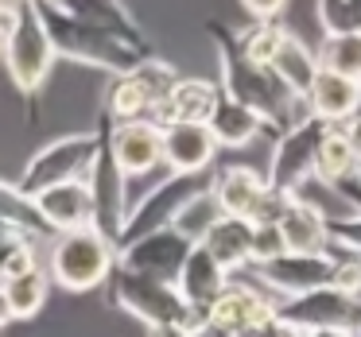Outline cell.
Returning <instances> with one entry per match:
<instances>
[{
	"label": "cell",
	"instance_id": "6da1fadb",
	"mask_svg": "<svg viewBox=\"0 0 361 337\" xmlns=\"http://www.w3.org/2000/svg\"><path fill=\"white\" fill-rule=\"evenodd\" d=\"M214 51H218V86L229 101L245 105L249 113H257L264 120L268 132L280 136L283 128H291L295 120H288V97L276 86V78L260 66H252L237 47V27L229 24H210Z\"/></svg>",
	"mask_w": 361,
	"mask_h": 337
},
{
	"label": "cell",
	"instance_id": "7a4b0ae2",
	"mask_svg": "<svg viewBox=\"0 0 361 337\" xmlns=\"http://www.w3.org/2000/svg\"><path fill=\"white\" fill-rule=\"evenodd\" d=\"M35 16H39L43 32H47L55 58H71V63L94 66V70H105V74H113V78L133 74L136 66L152 55L148 47L121 43V39H113V35L97 32V27L82 24V20L66 16V12L55 8V4H35Z\"/></svg>",
	"mask_w": 361,
	"mask_h": 337
},
{
	"label": "cell",
	"instance_id": "3957f363",
	"mask_svg": "<svg viewBox=\"0 0 361 337\" xmlns=\"http://www.w3.org/2000/svg\"><path fill=\"white\" fill-rule=\"evenodd\" d=\"M47 279L55 287L66 291H94L102 283H109L113 267H117V248L105 241V233L97 225L71 229L47 241Z\"/></svg>",
	"mask_w": 361,
	"mask_h": 337
},
{
	"label": "cell",
	"instance_id": "277c9868",
	"mask_svg": "<svg viewBox=\"0 0 361 337\" xmlns=\"http://www.w3.org/2000/svg\"><path fill=\"white\" fill-rule=\"evenodd\" d=\"M109 298H113L117 310L140 318L148 329H156V326H187V329L206 326V322L183 303L175 283H159V279H148V275L125 272V267H113Z\"/></svg>",
	"mask_w": 361,
	"mask_h": 337
},
{
	"label": "cell",
	"instance_id": "5b68a950",
	"mask_svg": "<svg viewBox=\"0 0 361 337\" xmlns=\"http://www.w3.org/2000/svg\"><path fill=\"white\" fill-rule=\"evenodd\" d=\"M97 151H102V132L63 136V140L47 144L27 159L16 179V190L24 198H35L51 186H63V182H86L90 171H94Z\"/></svg>",
	"mask_w": 361,
	"mask_h": 337
},
{
	"label": "cell",
	"instance_id": "8992f818",
	"mask_svg": "<svg viewBox=\"0 0 361 337\" xmlns=\"http://www.w3.org/2000/svg\"><path fill=\"white\" fill-rule=\"evenodd\" d=\"M210 194H214V202H218V210L226 213V217H241V221H252V225L276 221L283 213V205L291 202L288 194L268 186L264 174L245 167V163L221 167L210 179Z\"/></svg>",
	"mask_w": 361,
	"mask_h": 337
},
{
	"label": "cell",
	"instance_id": "52a82bcc",
	"mask_svg": "<svg viewBox=\"0 0 361 337\" xmlns=\"http://www.w3.org/2000/svg\"><path fill=\"white\" fill-rule=\"evenodd\" d=\"M51 66H55V51H51V39L43 32L39 16H35V4H27L12 27L4 32V70H8L12 86L20 94H39L43 82H47Z\"/></svg>",
	"mask_w": 361,
	"mask_h": 337
},
{
	"label": "cell",
	"instance_id": "ba28073f",
	"mask_svg": "<svg viewBox=\"0 0 361 337\" xmlns=\"http://www.w3.org/2000/svg\"><path fill=\"white\" fill-rule=\"evenodd\" d=\"M179 82L171 63L148 55L133 74H121L113 78L109 94H105V120L109 125H125V120H148L152 105L164 101L167 89Z\"/></svg>",
	"mask_w": 361,
	"mask_h": 337
},
{
	"label": "cell",
	"instance_id": "9c48e42d",
	"mask_svg": "<svg viewBox=\"0 0 361 337\" xmlns=\"http://www.w3.org/2000/svg\"><path fill=\"white\" fill-rule=\"evenodd\" d=\"M206 186H210L206 174H164L156 186H148L140 198H133V210H128L125 229H121V244L136 241V236H148L156 229H171L175 213Z\"/></svg>",
	"mask_w": 361,
	"mask_h": 337
},
{
	"label": "cell",
	"instance_id": "30bf717a",
	"mask_svg": "<svg viewBox=\"0 0 361 337\" xmlns=\"http://www.w3.org/2000/svg\"><path fill=\"white\" fill-rule=\"evenodd\" d=\"M276 318L295 333H311V329H361V295H345L338 287H314L307 295L280 298L276 303Z\"/></svg>",
	"mask_w": 361,
	"mask_h": 337
},
{
	"label": "cell",
	"instance_id": "8fae6325",
	"mask_svg": "<svg viewBox=\"0 0 361 337\" xmlns=\"http://www.w3.org/2000/svg\"><path fill=\"white\" fill-rule=\"evenodd\" d=\"M326 132H330V125H322L314 117H303L291 128H283L272 148V159H268V174H264L268 186L280 190V194H291L303 179H311L314 155H319V144Z\"/></svg>",
	"mask_w": 361,
	"mask_h": 337
},
{
	"label": "cell",
	"instance_id": "7c38bea8",
	"mask_svg": "<svg viewBox=\"0 0 361 337\" xmlns=\"http://www.w3.org/2000/svg\"><path fill=\"white\" fill-rule=\"evenodd\" d=\"M190 248L195 244L183 241L175 229H156L148 236H136V241L121 244L117 248V267L125 272H136V275H148V279H159V283H175L187 264Z\"/></svg>",
	"mask_w": 361,
	"mask_h": 337
},
{
	"label": "cell",
	"instance_id": "4fadbf2b",
	"mask_svg": "<svg viewBox=\"0 0 361 337\" xmlns=\"http://www.w3.org/2000/svg\"><path fill=\"white\" fill-rule=\"evenodd\" d=\"M102 140L105 151L113 155V163L121 167L128 182L136 174H148L156 167H164V136L152 120H125V125H109L102 117Z\"/></svg>",
	"mask_w": 361,
	"mask_h": 337
},
{
	"label": "cell",
	"instance_id": "5bb4252c",
	"mask_svg": "<svg viewBox=\"0 0 361 337\" xmlns=\"http://www.w3.org/2000/svg\"><path fill=\"white\" fill-rule=\"evenodd\" d=\"M252 279L264 291L268 298H295L307 295L314 287H330V252H319V256H299V252H283L272 264L252 267Z\"/></svg>",
	"mask_w": 361,
	"mask_h": 337
},
{
	"label": "cell",
	"instance_id": "9a60e30c",
	"mask_svg": "<svg viewBox=\"0 0 361 337\" xmlns=\"http://www.w3.org/2000/svg\"><path fill=\"white\" fill-rule=\"evenodd\" d=\"M90 194H94V225L105 233V241L117 248L121 244V229H125V217L133 210V190H128V179L121 174V167L113 163V155L105 151V140H102V151L94 159V171H90Z\"/></svg>",
	"mask_w": 361,
	"mask_h": 337
},
{
	"label": "cell",
	"instance_id": "2e32d148",
	"mask_svg": "<svg viewBox=\"0 0 361 337\" xmlns=\"http://www.w3.org/2000/svg\"><path fill=\"white\" fill-rule=\"evenodd\" d=\"M276 310V298H268L260 287H249V283H229L218 295V303L206 310V326L218 337H241L245 329L268 322Z\"/></svg>",
	"mask_w": 361,
	"mask_h": 337
},
{
	"label": "cell",
	"instance_id": "e0dca14e",
	"mask_svg": "<svg viewBox=\"0 0 361 337\" xmlns=\"http://www.w3.org/2000/svg\"><path fill=\"white\" fill-rule=\"evenodd\" d=\"M221 97V86L210 78H183L175 82L171 89H167L164 101L152 105L148 120L156 128H167V125H206L214 113V105H218Z\"/></svg>",
	"mask_w": 361,
	"mask_h": 337
},
{
	"label": "cell",
	"instance_id": "ac0fdd59",
	"mask_svg": "<svg viewBox=\"0 0 361 337\" xmlns=\"http://www.w3.org/2000/svg\"><path fill=\"white\" fill-rule=\"evenodd\" d=\"M32 205H35V213H39V221L51 229V236L94 225V194H90V182L51 186V190H43V194H35Z\"/></svg>",
	"mask_w": 361,
	"mask_h": 337
},
{
	"label": "cell",
	"instance_id": "d6986e66",
	"mask_svg": "<svg viewBox=\"0 0 361 337\" xmlns=\"http://www.w3.org/2000/svg\"><path fill=\"white\" fill-rule=\"evenodd\" d=\"M164 136V167L167 174H206L218 155V140L206 125H167Z\"/></svg>",
	"mask_w": 361,
	"mask_h": 337
},
{
	"label": "cell",
	"instance_id": "ffe728a7",
	"mask_svg": "<svg viewBox=\"0 0 361 337\" xmlns=\"http://www.w3.org/2000/svg\"><path fill=\"white\" fill-rule=\"evenodd\" d=\"M357 113H361V82L319 70L311 94H307V117L322 120V125H330V128H342V125H350Z\"/></svg>",
	"mask_w": 361,
	"mask_h": 337
},
{
	"label": "cell",
	"instance_id": "44dd1931",
	"mask_svg": "<svg viewBox=\"0 0 361 337\" xmlns=\"http://www.w3.org/2000/svg\"><path fill=\"white\" fill-rule=\"evenodd\" d=\"M268 74L276 78V86L283 89L288 101L307 105V94H311L314 78H319V55H314L299 35L288 32L280 43V51H276V58H272V66H268Z\"/></svg>",
	"mask_w": 361,
	"mask_h": 337
},
{
	"label": "cell",
	"instance_id": "7402d4cb",
	"mask_svg": "<svg viewBox=\"0 0 361 337\" xmlns=\"http://www.w3.org/2000/svg\"><path fill=\"white\" fill-rule=\"evenodd\" d=\"M175 287H179L183 303L206 322V310H210V306L218 303V295L229 287V272H221L210 260V252H206L202 244H195L187 264H183V272H179V279H175Z\"/></svg>",
	"mask_w": 361,
	"mask_h": 337
},
{
	"label": "cell",
	"instance_id": "603a6c76",
	"mask_svg": "<svg viewBox=\"0 0 361 337\" xmlns=\"http://www.w3.org/2000/svg\"><path fill=\"white\" fill-rule=\"evenodd\" d=\"M55 8H63L66 16L82 20V24L97 27V32L113 35V39H121V43L148 47V43H144L140 24L133 20V12H128L121 0H63V4H55Z\"/></svg>",
	"mask_w": 361,
	"mask_h": 337
},
{
	"label": "cell",
	"instance_id": "cb8c5ba5",
	"mask_svg": "<svg viewBox=\"0 0 361 337\" xmlns=\"http://www.w3.org/2000/svg\"><path fill=\"white\" fill-rule=\"evenodd\" d=\"M202 248L210 252V260L221 272H237L249 264V248H252V221L241 217H226L221 213L210 225V233L202 236Z\"/></svg>",
	"mask_w": 361,
	"mask_h": 337
},
{
	"label": "cell",
	"instance_id": "d4e9b609",
	"mask_svg": "<svg viewBox=\"0 0 361 337\" xmlns=\"http://www.w3.org/2000/svg\"><path fill=\"white\" fill-rule=\"evenodd\" d=\"M276 229L283 236V248L299 252V256H319V252L330 248V233H326V221L319 213H311L307 205L288 202L283 213L276 217Z\"/></svg>",
	"mask_w": 361,
	"mask_h": 337
},
{
	"label": "cell",
	"instance_id": "484cf974",
	"mask_svg": "<svg viewBox=\"0 0 361 337\" xmlns=\"http://www.w3.org/2000/svg\"><path fill=\"white\" fill-rule=\"evenodd\" d=\"M206 128L214 132L218 148H245V144H252L260 132H268L264 120H260L257 113H249L245 105L229 101L226 94L218 97V105H214V113H210V120H206Z\"/></svg>",
	"mask_w": 361,
	"mask_h": 337
},
{
	"label": "cell",
	"instance_id": "4316f807",
	"mask_svg": "<svg viewBox=\"0 0 361 337\" xmlns=\"http://www.w3.org/2000/svg\"><path fill=\"white\" fill-rule=\"evenodd\" d=\"M357 167H361V159L350 148L345 132L342 128H330L319 144V155H314V179L330 182V186H342V182L357 179Z\"/></svg>",
	"mask_w": 361,
	"mask_h": 337
},
{
	"label": "cell",
	"instance_id": "83f0119b",
	"mask_svg": "<svg viewBox=\"0 0 361 337\" xmlns=\"http://www.w3.org/2000/svg\"><path fill=\"white\" fill-rule=\"evenodd\" d=\"M291 202H299V205H307L311 213H319L326 225H334V221H345V217H357V205L350 202V198L342 194V186H330V182H322V179H303L295 190H291Z\"/></svg>",
	"mask_w": 361,
	"mask_h": 337
},
{
	"label": "cell",
	"instance_id": "f1b7e54d",
	"mask_svg": "<svg viewBox=\"0 0 361 337\" xmlns=\"http://www.w3.org/2000/svg\"><path fill=\"white\" fill-rule=\"evenodd\" d=\"M4 287V298H8V310L12 318H35L47 303V291H51V279L43 267L35 272H24V275H12V279L0 283Z\"/></svg>",
	"mask_w": 361,
	"mask_h": 337
},
{
	"label": "cell",
	"instance_id": "f546056e",
	"mask_svg": "<svg viewBox=\"0 0 361 337\" xmlns=\"http://www.w3.org/2000/svg\"><path fill=\"white\" fill-rule=\"evenodd\" d=\"M0 221L12 225L20 236H27V241H51V229L39 221L32 198H24L16 190V182H0Z\"/></svg>",
	"mask_w": 361,
	"mask_h": 337
},
{
	"label": "cell",
	"instance_id": "4dcf8cb0",
	"mask_svg": "<svg viewBox=\"0 0 361 337\" xmlns=\"http://www.w3.org/2000/svg\"><path fill=\"white\" fill-rule=\"evenodd\" d=\"M319 70L330 74H342V78L361 82V32L350 35H322L319 43Z\"/></svg>",
	"mask_w": 361,
	"mask_h": 337
},
{
	"label": "cell",
	"instance_id": "1f68e13d",
	"mask_svg": "<svg viewBox=\"0 0 361 337\" xmlns=\"http://www.w3.org/2000/svg\"><path fill=\"white\" fill-rule=\"evenodd\" d=\"M218 217H221V210H218V202H214L210 186H206V190H198V194L190 198V202L183 205L179 213H175L171 229L183 236V241H190V244H202V236L210 233V225H214Z\"/></svg>",
	"mask_w": 361,
	"mask_h": 337
},
{
	"label": "cell",
	"instance_id": "d6a6232c",
	"mask_svg": "<svg viewBox=\"0 0 361 337\" xmlns=\"http://www.w3.org/2000/svg\"><path fill=\"white\" fill-rule=\"evenodd\" d=\"M283 27L276 24H257V20H252L249 27H241V32H237V47H241V55L249 58L252 66H260V70H268V66H272V58H276V51H280V43H283Z\"/></svg>",
	"mask_w": 361,
	"mask_h": 337
},
{
	"label": "cell",
	"instance_id": "836d02e7",
	"mask_svg": "<svg viewBox=\"0 0 361 337\" xmlns=\"http://www.w3.org/2000/svg\"><path fill=\"white\" fill-rule=\"evenodd\" d=\"M322 35H350L361 32V0H319Z\"/></svg>",
	"mask_w": 361,
	"mask_h": 337
},
{
	"label": "cell",
	"instance_id": "e575fe53",
	"mask_svg": "<svg viewBox=\"0 0 361 337\" xmlns=\"http://www.w3.org/2000/svg\"><path fill=\"white\" fill-rule=\"evenodd\" d=\"M283 236L276 229V221L268 225H252V248H249V267H260V264H272L276 256H283Z\"/></svg>",
	"mask_w": 361,
	"mask_h": 337
},
{
	"label": "cell",
	"instance_id": "d590c367",
	"mask_svg": "<svg viewBox=\"0 0 361 337\" xmlns=\"http://www.w3.org/2000/svg\"><path fill=\"white\" fill-rule=\"evenodd\" d=\"M326 233H330V248H342V252L361 256V213H357V217H345V221L326 225Z\"/></svg>",
	"mask_w": 361,
	"mask_h": 337
},
{
	"label": "cell",
	"instance_id": "8d00e7d4",
	"mask_svg": "<svg viewBox=\"0 0 361 337\" xmlns=\"http://www.w3.org/2000/svg\"><path fill=\"white\" fill-rule=\"evenodd\" d=\"M241 8L249 12L257 24H272V20L288 8V0H241Z\"/></svg>",
	"mask_w": 361,
	"mask_h": 337
},
{
	"label": "cell",
	"instance_id": "74e56055",
	"mask_svg": "<svg viewBox=\"0 0 361 337\" xmlns=\"http://www.w3.org/2000/svg\"><path fill=\"white\" fill-rule=\"evenodd\" d=\"M241 337H299V333H295V329H288V326H283V322L276 318V310H272V318H268V322H260V326H252V329H245Z\"/></svg>",
	"mask_w": 361,
	"mask_h": 337
},
{
	"label": "cell",
	"instance_id": "f35d334b",
	"mask_svg": "<svg viewBox=\"0 0 361 337\" xmlns=\"http://www.w3.org/2000/svg\"><path fill=\"white\" fill-rule=\"evenodd\" d=\"M342 132H345V140H350V148L357 151V159H361V113L350 120V125H342Z\"/></svg>",
	"mask_w": 361,
	"mask_h": 337
},
{
	"label": "cell",
	"instance_id": "ab89813d",
	"mask_svg": "<svg viewBox=\"0 0 361 337\" xmlns=\"http://www.w3.org/2000/svg\"><path fill=\"white\" fill-rule=\"evenodd\" d=\"M195 329H187V326H156V329H148V337H190Z\"/></svg>",
	"mask_w": 361,
	"mask_h": 337
},
{
	"label": "cell",
	"instance_id": "60d3db41",
	"mask_svg": "<svg viewBox=\"0 0 361 337\" xmlns=\"http://www.w3.org/2000/svg\"><path fill=\"white\" fill-rule=\"evenodd\" d=\"M32 0H0V16H16V12H24Z\"/></svg>",
	"mask_w": 361,
	"mask_h": 337
},
{
	"label": "cell",
	"instance_id": "b9f144b4",
	"mask_svg": "<svg viewBox=\"0 0 361 337\" xmlns=\"http://www.w3.org/2000/svg\"><path fill=\"white\" fill-rule=\"evenodd\" d=\"M299 337H353L350 329H311V333H299Z\"/></svg>",
	"mask_w": 361,
	"mask_h": 337
},
{
	"label": "cell",
	"instance_id": "7bdbcfd3",
	"mask_svg": "<svg viewBox=\"0 0 361 337\" xmlns=\"http://www.w3.org/2000/svg\"><path fill=\"white\" fill-rule=\"evenodd\" d=\"M8 322H16V318H12V310H8V298H4V287H0V329L8 326Z\"/></svg>",
	"mask_w": 361,
	"mask_h": 337
},
{
	"label": "cell",
	"instance_id": "ee69618b",
	"mask_svg": "<svg viewBox=\"0 0 361 337\" xmlns=\"http://www.w3.org/2000/svg\"><path fill=\"white\" fill-rule=\"evenodd\" d=\"M8 236H20V233L12 225H4V221H0V241H8Z\"/></svg>",
	"mask_w": 361,
	"mask_h": 337
},
{
	"label": "cell",
	"instance_id": "f6af8a7d",
	"mask_svg": "<svg viewBox=\"0 0 361 337\" xmlns=\"http://www.w3.org/2000/svg\"><path fill=\"white\" fill-rule=\"evenodd\" d=\"M32 4H63V0H32Z\"/></svg>",
	"mask_w": 361,
	"mask_h": 337
},
{
	"label": "cell",
	"instance_id": "bcb514c9",
	"mask_svg": "<svg viewBox=\"0 0 361 337\" xmlns=\"http://www.w3.org/2000/svg\"><path fill=\"white\" fill-rule=\"evenodd\" d=\"M0 63H4V32H0Z\"/></svg>",
	"mask_w": 361,
	"mask_h": 337
},
{
	"label": "cell",
	"instance_id": "7dc6e473",
	"mask_svg": "<svg viewBox=\"0 0 361 337\" xmlns=\"http://www.w3.org/2000/svg\"><path fill=\"white\" fill-rule=\"evenodd\" d=\"M357 182H361V167H357Z\"/></svg>",
	"mask_w": 361,
	"mask_h": 337
},
{
	"label": "cell",
	"instance_id": "c3c4849f",
	"mask_svg": "<svg viewBox=\"0 0 361 337\" xmlns=\"http://www.w3.org/2000/svg\"><path fill=\"white\" fill-rule=\"evenodd\" d=\"M353 337H361V329H357V333H353Z\"/></svg>",
	"mask_w": 361,
	"mask_h": 337
}]
</instances>
